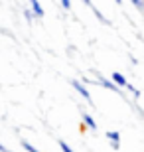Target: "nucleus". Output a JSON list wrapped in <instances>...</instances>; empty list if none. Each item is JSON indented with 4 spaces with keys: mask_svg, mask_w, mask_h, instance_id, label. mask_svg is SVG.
I'll return each mask as SVG.
<instances>
[{
    "mask_svg": "<svg viewBox=\"0 0 144 152\" xmlns=\"http://www.w3.org/2000/svg\"><path fill=\"white\" fill-rule=\"evenodd\" d=\"M57 144H59V148H61L63 152H75V150H73L71 146H69V144H67V142H63V140H61V138L57 140Z\"/></svg>",
    "mask_w": 144,
    "mask_h": 152,
    "instance_id": "nucleus-11",
    "label": "nucleus"
},
{
    "mask_svg": "<svg viewBox=\"0 0 144 152\" xmlns=\"http://www.w3.org/2000/svg\"><path fill=\"white\" fill-rule=\"evenodd\" d=\"M24 18H26V22H28V24H32L34 20H36V14H34L32 8H26V10H24Z\"/></svg>",
    "mask_w": 144,
    "mask_h": 152,
    "instance_id": "nucleus-8",
    "label": "nucleus"
},
{
    "mask_svg": "<svg viewBox=\"0 0 144 152\" xmlns=\"http://www.w3.org/2000/svg\"><path fill=\"white\" fill-rule=\"evenodd\" d=\"M107 138H109V142H111V146L115 148V150L121 148V132H116V130H109V132H107Z\"/></svg>",
    "mask_w": 144,
    "mask_h": 152,
    "instance_id": "nucleus-4",
    "label": "nucleus"
},
{
    "mask_svg": "<svg viewBox=\"0 0 144 152\" xmlns=\"http://www.w3.org/2000/svg\"><path fill=\"white\" fill-rule=\"evenodd\" d=\"M83 2L89 6V8H91V12L95 14V18H97V20H99L101 24H105V26H111V22H109V18H105V16H103V12H99V8H97V6H95L93 2H91V0H83Z\"/></svg>",
    "mask_w": 144,
    "mask_h": 152,
    "instance_id": "nucleus-3",
    "label": "nucleus"
},
{
    "mask_svg": "<svg viewBox=\"0 0 144 152\" xmlns=\"http://www.w3.org/2000/svg\"><path fill=\"white\" fill-rule=\"evenodd\" d=\"M30 8L34 10V14H36V18H44V8H42V4H39V0H30Z\"/></svg>",
    "mask_w": 144,
    "mask_h": 152,
    "instance_id": "nucleus-6",
    "label": "nucleus"
},
{
    "mask_svg": "<svg viewBox=\"0 0 144 152\" xmlns=\"http://www.w3.org/2000/svg\"><path fill=\"white\" fill-rule=\"evenodd\" d=\"M111 79H113V81H115L116 85H118V87H122V89H126L128 85H130V83H128V81H126V77H124V75H122V73H118V71H115V73L111 75Z\"/></svg>",
    "mask_w": 144,
    "mask_h": 152,
    "instance_id": "nucleus-5",
    "label": "nucleus"
},
{
    "mask_svg": "<svg viewBox=\"0 0 144 152\" xmlns=\"http://www.w3.org/2000/svg\"><path fill=\"white\" fill-rule=\"evenodd\" d=\"M61 6H63L65 10H71V0H61Z\"/></svg>",
    "mask_w": 144,
    "mask_h": 152,
    "instance_id": "nucleus-13",
    "label": "nucleus"
},
{
    "mask_svg": "<svg viewBox=\"0 0 144 152\" xmlns=\"http://www.w3.org/2000/svg\"><path fill=\"white\" fill-rule=\"evenodd\" d=\"M115 2H116V4H118V6H121V4H122V0H115Z\"/></svg>",
    "mask_w": 144,
    "mask_h": 152,
    "instance_id": "nucleus-15",
    "label": "nucleus"
},
{
    "mask_svg": "<svg viewBox=\"0 0 144 152\" xmlns=\"http://www.w3.org/2000/svg\"><path fill=\"white\" fill-rule=\"evenodd\" d=\"M22 148H24V150H26V152H39L38 148L34 146V144H30L28 140H22Z\"/></svg>",
    "mask_w": 144,
    "mask_h": 152,
    "instance_id": "nucleus-10",
    "label": "nucleus"
},
{
    "mask_svg": "<svg viewBox=\"0 0 144 152\" xmlns=\"http://www.w3.org/2000/svg\"><path fill=\"white\" fill-rule=\"evenodd\" d=\"M83 123H85V126H87V129L97 130V123H95V118L91 117L89 113H83Z\"/></svg>",
    "mask_w": 144,
    "mask_h": 152,
    "instance_id": "nucleus-7",
    "label": "nucleus"
},
{
    "mask_svg": "<svg viewBox=\"0 0 144 152\" xmlns=\"http://www.w3.org/2000/svg\"><path fill=\"white\" fill-rule=\"evenodd\" d=\"M0 152H12V150H10V148H6L4 144H2V142H0Z\"/></svg>",
    "mask_w": 144,
    "mask_h": 152,
    "instance_id": "nucleus-14",
    "label": "nucleus"
},
{
    "mask_svg": "<svg viewBox=\"0 0 144 152\" xmlns=\"http://www.w3.org/2000/svg\"><path fill=\"white\" fill-rule=\"evenodd\" d=\"M126 89L130 91V93H132V97H134V99H138V97H140V91L136 89V87H134V85H128Z\"/></svg>",
    "mask_w": 144,
    "mask_h": 152,
    "instance_id": "nucleus-12",
    "label": "nucleus"
},
{
    "mask_svg": "<svg viewBox=\"0 0 144 152\" xmlns=\"http://www.w3.org/2000/svg\"><path fill=\"white\" fill-rule=\"evenodd\" d=\"M97 75V81H99V85L101 87H105V89H109V91H115L116 95H121V97H124V91H121L122 87H118V85L113 81V79H107L105 75H99V73H95Z\"/></svg>",
    "mask_w": 144,
    "mask_h": 152,
    "instance_id": "nucleus-1",
    "label": "nucleus"
},
{
    "mask_svg": "<svg viewBox=\"0 0 144 152\" xmlns=\"http://www.w3.org/2000/svg\"><path fill=\"white\" fill-rule=\"evenodd\" d=\"M71 85H73V89L77 91V93H79L81 97H83V99L89 103V105H93V97H91V93L87 91V87H85V85L81 83V81H77V79H73V81H71Z\"/></svg>",
    "mask_w": 144,
    "mask_h": 152,
    "instance_id": "nucleus-2",
    "label": "nucleus"
},
{
    "mask_svg": "<svg viewBox=\"0 0 144 152\" xmlns=\"http://www.w3.org/2000/svg\"><path fill=\"white\" fill-rule=\"evenodd\" d=\"M130 2H132V6L144 16V0H130Z\"/></svg>",
    "mask_w": 144,
    "mask_h": 152,
    "instance_id": "nucleus-9",
    "label": "nucleus"
}]
</instances>
